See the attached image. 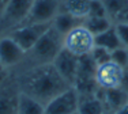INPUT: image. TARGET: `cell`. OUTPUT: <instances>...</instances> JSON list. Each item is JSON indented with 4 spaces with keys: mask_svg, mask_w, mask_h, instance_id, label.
<instances>
[{
    "mask_svg": "<svg viewBox=\"0 0 128 114\" xmlns=\"http://www.w3.org/2000/svg\"><path fill=\"white\" fill-rule=\"evenodd\" d=\"M112 23L128 22V0H102Z\"/></svg>",
    "mask_w": 128,
    "mask_h": 114,
    "instance_id": "4fadbf2b",
    "label": "cell"
},
{
    "mask_svg": "<svg viewBox=\"0 0 128 114\" xmlns=\"http://www.w3.org/2000/svg\"><path fill=\"white\" fill-rule=\"evenodd\" d=\"M94 35L84 27L79 25L64 35V49L75 56L89 55L94 48Z\"/></svg>",
    "mask_w": 128,
    "mask_h": 114,
    "instance_id": "3957f363",
    "label": "cell"
},
{
    "mask_svg": "<svg viewBox=\"0 0 128 114\" xmlns=\"http://www.w3.org/2000/svg\"><path fill=\"white\" fill-rule=\"evenodd\" d=\"M79 97L74 87H68L45 103L44 114H74L78 112Z\"/></svg>",
    "mask_w": 128,
    "mask_h": 114,
    "instance_id": "5b68a950",
    "label": "cell"
},
{
    "mask_svg": "<svg viewBox=\"0 0 128 114\" xmlns=\"http://www.w3.org/2000/svg\"><path fill=\"white\" fill-rule=\"evenodd\" d=\"M114 31L118 37L121 46L128 48V22H118L113 25Z\"/></svg>",
    "mask_w": 128,
    "mask_h": 114,
    "instance_id": "603a6c76",
    "label": "cell"
},
{
    "mask_svg": "<svg viewBox=\"0 0 128 114\" xmlns=\"http://www.w3.org/2000/svg\"><path fill=\"white\" fill-rule=\"evenodd\" d=\"M22 79V91L44 105L71 87L64 82L52 64L33 65V68Z\"/></svg>",
    "mask_w": 128,
    "mask_h": 114,
    "instance_id": "6da1fadb",
    "label": "cell"
},
{
    "mask_svg": "<svg viewBox=\"0 0 128 114\" xmlns=\"http://www.w3.org/2000/svg\"><path fill=\"white\" fill-rule=\"evenodd\" d=\"M79 25H83V20H80V19H78V18L72 16V15L64 12V11H60V12L54 16V19L52 20V26L63 35H66L67 33H70L72 29H75Z\"/></svg>",
    "mask_w": 128,
    "mask_h": 114,
    "instance_id": "9a60e30c",
    "label": "cell"
},
{
    "mask_svg": "<svg viewBox=\"0 0 128 114\" xmlns=\"http://www.w3.org/2000/svg\"><path fill=\"white\" fill-rule=\"evenodd\" d=\"M126 73H127V75H128V68H127V69H126Z\"/></svg>",
    "mask_w": 128,
    "mask_h": 114,
    "instance_id": "f1b7e54d",
    "label": "cell"
},
{
    "mask_svg": "<svg viewBox=\"0 0 128 114\" xmlns=\"http://www.w3.org/2000/svg\"><path fill=\"white\" fill-rule=\"evenodd\" d=\"M114 114H128V103L126 105V106H123L121 109H118Z\"/></svg>",
    "mask_w": 128,
    "mask_h": 114,
    "instance_id": "484cf974",
    "label": "cell"
},
{
    "mask_svg": "<svg viewBox=\"0 0 128 114\" xmlns=\"http://www.w3.org/2000/svg\"><path fill=\"white\" fill-rule=\"evenodd\" d=\"M50 25L52 23H22L14 27L8 33V35L12 37L18 45L27 53L40 40V37L50 27Z\"/></svg>",
    "mask_w": 128,
    "mask_h": 114,
    "instance_id": "277c9868",
    "label": "cell"
},
{
    "mask_svg": "<svg viewBox=\"0 0 128 114\" xmlns=\"http://www.w3.org/2000/svg\"><path fill=\"white\" fill-rule=\"evenodd\" d=\"M106 113V107L104 105L101 97H89L79 99V106H78V114H104Z\"/></svg>",
    "mask_w": 128,
    "mask_h": 114,
    "instance_id": "2e32d148",
    "label": "cell"
},
{
    "mask_svg": "<svg viewBox=\"0 0 128 114\" xmlns=\"http://www.w3.org/2000/svg\"><path fill=\"white\" fill-rule=\"evenodd\" d=\"M8 1H10V0H0V15L4 11V8H6V5L8 4Z\"/></svg>",
    "mask_w": 128,
    "mask_h": 114,
    "instance_id": "4316f807",
    "label": "cell"
},
{
    "mask_svg": "<svg viewBox=\"0 0 128 114\" xmlns=\"http://www.w3.org/2000/svg\"><path fill=\"white\" fill-rule=\"evenodd\" d=\"M90 55H91V57H93V60L96 61L97 67L105 64V62H108V61H110V52L106 50V49H104V48H101V46H96V45H94V48L90 52Z\"/></svg>",
    "mask_w": 128,
    "mask_h": 114,
    "instance_id": "7402d4cb",
    "label": "cell"
},
{
    "mask_svg": "<svg viewBox=\"0 0 128 114\" xmlns=\"http://www.w3.org/2000/svg\"><path fill=\"white\" fill-rule=\"evenodd\" d=\"M83 26L96 37V35L104 33L105 30L110 29L113 23L108 16H87L83 20Z\"/></svg>",
    "mask_w": 128,
    "mask_h": 114,
    "instance_id": "ac0fdd59",
    "label": "cell"
},
{
    "mask_svg": "<svg viewBox=\"0 0 128 114\" xmlns=\"http://www.w3.org/2000/svg\"><path fill=\"white\" fill-rule=\"evenodd\" d=\"M104 114H114V113H110V112H106V113H104Z\"/></svg>",
    "mask_w": 128,
    "mask_h": 114,
    "instance_id": "83f0119b",
    "label": "cell"
},
{
    "mask_svg": "<svg viewBox=\"0 0 128 114\" xmlns=\"http://www.w3.org/2000/svg\"><path fill=\"white\" fill-rule=\"evenodd\" d=\"M90 0H63L62 10L80 20H84L89 15Z\"/></svg>",
    "mask_w": 128,
    "mask_h": 114,
    "instance_id": "5bb4252c",
    "label": "cell"
},
{
    "mask_svg": "<svg viewBox=\"0 0 128 114\" xmlns=\"http://www.w3.org/2000/svg\"><path fill=\"white\" fill-rule=\"evenodd\" d=\"M87 16H108L102 0H90V10Z\"/></svg>",
    "mask_w": 128,
    "mask_h": 114,
    "instance_id": "cb8c5ba5",
    "label": "cell"
},
{
    "mask_svg": "<svg viewBox=\"0 0 128 114\" xmlns=\"http://www.w3.org/2000/svg\"><path fill=\"white\" fill-rule=\"evenodd\" d=\"M6 69H7V68L0 62V83H2L3 80H4V77H6Z\"/></svg>",
    "mask_w": 128,
    "mask_h": 114,
    "instance_id": "d4e9b609",
    "label": "cell"
},
{
    "mask_svg": "<svg viewBox=\"0 0 128 114\" xmlns=\"http://www.w3.org/2000/svg\"><path fill=\"white\" fill-rule=\"evenodd\" d=\"M94 44H96V46H101L104 49L109 50V52H112V50H114V49H117V48L121 46L113 26H112L110 29L105 30L101 34L96 35V37H94Z\"/></svg>",
    "mask_w": 128,
    "mask_h": 114,
    "instance_id": "e0dca14e",
    "label": "cell"
},
{
    "mask_svg": "<svg viewBox=\"0 0 128 114\" xmlns=\"http://www.w3.org/2000/svg\"><path fill=\"white\" fill-rule=\"evenodd\" d=\"M97 64L93 60L91 55H83L78 57V71L76 79H84V77H96Z\"/></svg>",
    "mask_w": 128,
    "mask_h": 114,
    "instance_id": "d6986e66",
    "label": "cell"
},
{
    "mask_svg": "<svg viewBox=\"0 0 128 114\" xmlns=\"http://www.w3.org/2000/svg\"><path fill=\"white\" fill-rule=\"evenodd\" d=\"M74 114H78V112H76V113H74Z\"/></svg>",
    "mask_w": 128,
    "mask_h": 114,
    "instance_id": "f546056e",
    "label": "cell"
},
{
    "mask_svg": "<svg viewBox=\"0 0 128 114\" xmlns=\"http://www.w3.org/2000/svg\"><path fill=\"white\" fill-rule=\"evenodd\" d=\"M96 82L101 90L121 87L126 83V69L118 67L110 60V61L97 67Z\"/></svg>",
    "mask_w": 128,
    "mask_h": 114,
    "instance_id": "8992f818",
    "label": "cell"
},
{
    "mask_svg": "<svg viewBox=\"0 0 128 114\" xmlns=\"http://www.w3.org/2000/svg\"><path fill=\"white\" fill-rule=\"evenodd\" d=\"M26 52L18 45V42L10 35L0 37V62L6 68H11L23 61Z\"/></svg>",
    "mask_w": 128,
    "mask_h": 114,
    "instance_id": "30bf717a",
    "label": "cell"
},
{
    "mask_svg": "<svg viewBox=\"0 0 128 114\" xmlns=\"http://www.w3.org/2000/svg\"><path fill=\"white\" fill-rule=\"evenodd\" d=\"M45 105L32 95L19 91L16 95V114H44Z\"/></svg>",
    "mask_w": 128,
    "mask_h": 114,
    "instance_id": "7c38bea8",
    "label": "cell"
},
{
    "mask_svg": "<svg viewBox=\"0 0 128 114\" xmlns=\"http://www.w3.org/2000/svg\"><path fill=\"white\" fill-rule=\"evenodd\" d=\"M63 48H64V35L60 34L50 25V27L40 37V40L26 55L32 56L34 65L52 64L54 57L59 55V52Z\"/></svg>",
    "mask_w": 128,
    "mask_h": 114,
    "instance_id": "7a4b0ae2",
    "label": "cell"
},
{
    "mask_svg": "<svg viewBox=\"0 0 128 114\" xmlns=\"http://www.w3.org/2000/svg\"><path fill=\"white\" fill-rule=\"evenodd\" d=\"M34 0H10L4 11L0 15V20L7 27H16L27 19L32 11Z\"/></svg>",
    "mask_w": 128,
    "mask_h": 114,
    "instance_id": "52a82bcc",
    "label": "cell"
},
{
    "mask_svg": "<svg viewBox=\"0 0 128 114\" xmlns=\"http://www.w3.org/2000/svg\"><path fill=\"white\" fill-rule=\"evenodd\" d=\"M0 114H16V97L0 94Z\"/></svg>",
    "mask_w": 128,
    "mask_h": 114,
    "instance_id": "ffe728a7",
    "label": "cell"
},
{
    "mask_svg": "<svg viewBox=\"0 0 128 114\" xmlns=\"http://www.w3.org/2000/svg\"><path fill=\"white\" fill-rule=\"evenodd\" d=\"M100 97L106 107V112L116 113L118 109H121L128 103V90L126 88V86L117 87V88L101 90Z\"/></svg>",
    "mask_w": 128,
    "mask_h": 114,
    "instance_id": "8fae6325",
    "label": "cell"
},
{
    "mask_svg": "<svg viewBox=\"0 0 128 114\" xmlns=\"http://www.w3.org/2000/svg\"><path fill=\"white\" fill-rule=\"evenodd\" d=\"M63 0H34L32 11L23 23H52L62 10Z\"/></svg>",
    "mask_w": 128,
    "mask_h": 114,
    "instance_id": "ba28073f",
    "label": "cell"
},
{
    "mask_svg": "<svg viewBox=\"0 0 128 114\" xmlns=\"http://www.w3.org/2000/svg\"><path fill=\"white\" fill-rule=\"evenodd\" d=\"M110 60L117 64L118 67L127 69L128 68V48L126 46H120L117 49L110 52Z\"/></svg>",
    "mask_w": 128,
    "mask_h": 114,
    "instance_id": "44dd1931",
    "label": "cell"
},
{
    "mask_svg": "<svg viewBox=\"0 0 128 114\" xmlns=\"http://www.w3.org/2000/svg\"><path fill=\"white\" fill-rule=\"evenodd\" d=\"M52 65H53L54 69L57 71V73L64 79V82L72 87L75 79H76L78 56L72 55L71 52H68L67 49L63 48L59 52V55L54 57Z\"/></svg>",
    "mask_w": 128,
    "mask_h": 114,
    "instance_id": "9c48e42d",
    "label": "cell"
}]
</instances>
